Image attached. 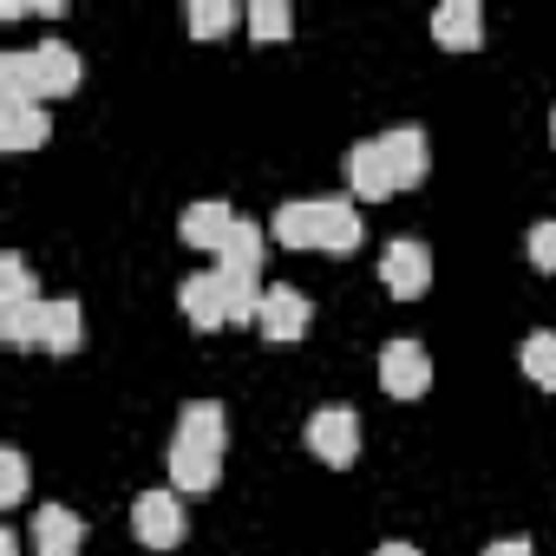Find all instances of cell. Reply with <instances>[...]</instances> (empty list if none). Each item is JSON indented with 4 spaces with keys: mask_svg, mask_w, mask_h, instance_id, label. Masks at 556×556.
Returning <instances> with one entry per match:
<instances>
[{
    "mask_svg": "<svg viewBox=\"0 0 556 556\" xmlns=\"http://www.w3.org/2000/svg\"><path fill=\"white\" fill-rule=\"evenodd\" d=\"M308 452H315L321 465L348 471V465L361 458V413H354V406H321V413L308 419Z\"/></svg>",
    "mask_w": 556,
    "mask_h": 556,
    "instance_id": "6da1fadb",
    "label": "cell"
},
{
    "mask_svg": "<svg viewBox=\"0 0 556 556\" xmlns=\"http://www.w3.org/2000/svg\"><path fill=\"white\" fill-rule=\"evenodd\" d=\"M380 282H387V295L419 302V295L432 289V249H426V242H413V236L387 242V255H380Z\"/></svg>",
    "mask_w": 556,
    "mask_h": 556,
    "instance_id": "7a4b0ae2",
    "label": "cell"
},
{
    "mask_svg": "<svg viewBox=\"0 0 556 556\" xmlns=\"http://www.w3.org/2000/svg\"><path fill=\"white\" fill-rule=\"evenodd\" d=\"M131 530H138L144 549H177L184 543V504H177V491H138Z\"/></svg>",
    "mask_w": 556,
    "mask_h": 556,
    "instance_id": "3957f363",
    "label": "cell"
},
{
    "mask_svg": "<svg viewBox=\"0 0 556 556\" xmlns=\"http://www.w3.org/2000/svg\"><path fill=\"white\" fill-rule=\"evenodd\" d=\"M380 387H387L393 400H419V393L432 387V354H426L419 341H387V348H380Z\"/></svg>",
    "mask_w": 556,
    "mask_h": 556,
    "instance_id": "277c9868",
    "label": "cell"
},
{
    "mask_svg": "<svg viewBox=\"0 0 556 556\" xmlns=\"http://www.w3.org/2000/svg\"><path fill=\"white\" fill-rule=\"evenodd\" d=\"M177 308H184V321H190L197 334H216V328H229V295H223V275H216V268L190 275V282L177 289Z\"/></svg>",
    "mask_w": 556,
    "mask_h": 556,
    "instance_id": "5b68a950",
    "label": "cell"
},
{
    "mask_svg": "<svg viewBox=\"0 0 556 556\" xmlns=\"http://www.w3.org/2000/svg\"><path fill=\"white\" fill-rule=\"evenodd\" d=\"M380 151H387L393 190H413V184H426V170H432V144H426V131H419V125H393V131L380 138Z\"/></svg>",
    "mask_w": 556,
    "mask_h": 556,
    "instance_id": "8992f818",
    "label": "cell"
},
{
    "mask_svg": "<svg viewBox=\"0 0 556 556\" xmlns=\"http://www.w3.org/2000/svg\"><path fill=\"white\" fill-rule=\"evenodd\" d=\"M308 295L302 289H262V315H255V328H262V341H302L308 334Z\"/></svg>",
    "mask_w": 556,
    "mask_h": 556,
    "instance_id": "52a82bcc",
    "label": "cell"
},
{
    "mask_svg": "<svg viewBox=\"0 0 556 556\" xmlns=\"http://www.w3.org/2000/svg\"><path fill=\"white\" fill-rule=\"evenodd\" d=\"M34 79H40V99H66V92H79V79H86L79 47H66V40H40V47H34Z\"/></svg>",
    "mask_w": 556,
    "mask_h": 556,
    "instance_id": "ba28073f",
    "label": "cell"
},
{
    "mask_svg": "<svg viewBox=\"0 0 556 556\" xmlns=\"http://www.w3.org/2000/svg\"><path fill=\"white\" fill-rule=\"evenodd\" d=\"M47 131H53V118H47V105H27V99H0V151H40L47 144Z\"/></svg>",
    "mask_w": 556,
    "mask_h": 556,
    "instance_id": "9c48e42d",
    "label": "cell"
},
{
    "mask_svg": "<svg viewBox=\"0 0 556 556\" xmlns=\"http://www.w3.org/2000/svg\"><path fill=\"white\" fill-rule=\"evenodd\" d=\"M34 549H40V556H79V549H86V523H79V510H66V504H40V510H34Z\"/></svg>",
    "mask_w": 556,
    "mask_h": 556,
    "instance_id": "30bf717a",
    "label": "cell"
},
{
    "mask_svg": "<svg viewBox=\"0 0 556 556\" xmlns=\"http://www.w3.org/2000/svg\"><path fill=\"white\" fill-rule=\"evenodd\" d=\"M236 223H242V216H236L229 203H216V197H210V203H190V210H184L177 236H184L190 249H210V255H223V242H229V229H236Z\"/></svg>",
    "mask_w": 556,
    "mask_h": 556,
    "instance_id": "8fae6325",
    "label": "cell"
},
{
    "mask_svg": "<svg viewBox=\"0 0 556 556\" xmlns=\"http://www.w3.org/2000/svg\"><path fill=\"white\" fill-rule=\"evenodd\" d=\"M432 40L452 47V53H471L484 40V8L478 0H445V8L432 14Z\"/></svg>",
    "mask_w": 556,
    "mask_h": 556,
    "instance_id": "7c38bea8",
    "label": "cell"
},
{
    "mask_svg": "<svg viewBox=\"0 0 556 556\" xmlns=\"http://www.w3.org/2000/svg\"><path fill=\"white\" fill-rule=\"evenodd\" d=\"M268 236L282 242V249H321V197L282 203V210H275V223H268Z\"/></svg>",
    "mask_w": 556,
    "mask_h": 556,
    "instance_id": "4fadbf2b",
    "label": "cell"
},
{
    "mask_svg": "<svg viewBox=\"0 0 556 556\" xmlns=\"http://www.w3.org/2000/svg\"><path fill=\"white\" fill-rule=\"evenodd\" d=\"M223 478V452H203L190 439H170V484L177 491H216Z\"/></svg>",
    "mask_w": 556,
    "mask_h": 556,
    "instance_id": "5bb4252c",
    "label": "cell"
},
{
    "mask_svg": "<svg viewBox=\"0 0 556 556\" xmlns=\"http://www.w3.org/2000/svg\"><path fill=\"white\" fill-rule=\"evenodd\" d=\"M348 184H354V197H367V203L393 197V170H387L380 138H367V144H354V151H348Z\"/></svg>",
    "mask_w": 556,
    "mask_h": 556,
    "instance_id": "9a60e30c",
    "label": "cell"
},
{
    "mask_svg": "<svg viewBox=\"0 0 556 556\" xmlns=\"http://www.w3.org/2000/svg\"><path fill=\"white\" fill-rule=\"evenodd\" d=\"M177 439H190V445H203V452H223V445H229L223 406H216V400H190V406L177 413Z\"/></svg>",
    "mask_w": 556,
    "mask_h": 556,
    "instance_id": "2e32d148",
    "label": "cell"
},
{
    "mask_svg": "<svg viewBox=\"0 0 556 556\" xmlns=\"http://www.w3.org/2000/svg\"><path fill=\"white\" fill-rule=\"evenodd\" d=\"M79 341H86L79 302H47V308H40V348H47V354H73Z\"/></svg>",
    "mask_w": 556,
    "mask_h": 556,
    "instance_id": "e0dca14e",
    "label": "cell"
},
{
    "mask_svg": "<svg viewBox=\"0 0 556 556\" xmlns=\"http://www.w3.org/2000/svg\"><path fill=\"white\" fill-rule=\"evenodd\" d=\"M216 268L223 275H242V282H262V229L255 223H236L229 242H223V255H216Z\"/></svg>",
    "mask_w": 556,
    "mask_h": 556,
    "instance_id": "ac0fdd59",
    "label": "cell"
},
{
    "mask_svg": "<svg viewBox=\"0 0 556 556\" xmlns=\"http://www.w3.org/2000/svg\"><path fill=\"white\" fill-rule=\"evenodd\" d=\"M321 249H328V255L361 249V210H354L348 197H321Z\"/></svg>",
    "mask_w": 556,
    "mask_h": 556,
    "instance_id": "d6986e66",
    "label": "cell"
},
{
    "mask_svg": "<svg viewBox=\"0 0 556 556\" xmlns=\"http://www.w3.org/2000/svg\"><path fill=\"white\" fill-rule=\"evenodd\" d=\"M0 99H27V105H40L34 47H8V53H0Z\"/></svg>",
    "mask_w": 556,
    "mask_h": 556,
    "instance_id": "ffe728a7",
    "label": "cell"
},
{
    "mask_svg": "<svg viewBox=\"0 0 556 556\" xmlns=\"http://www.w3.org/2000/svg\"><path fill=\"white\" fill-rule=\"evenodd\" d=\"M517 367H523L530 387H549V393H556V334H523Z\"/></svg>",
    "mask_w": 556,
    "mask_h": 556,
    "instance_id": "44dd1931",
    "label": "cell"
},
{
    "mask_svg": "<svg viewBox=\"0 0 556 556\" xmlns=\"http://www.w3.org/2000/svg\"><path fill=\"white\" fill-rule=\"evenodd\" d=\"M21 302H40L34 268H27V255H0V308H21Z\"/></svg>",
    "mask_w": 556,
    "mask_h": 556,
    "instance_id": "7402d4cb",
    "label": "cell"
},
{
    "mask_svg": "<svg viewBox=\"0 0 556 556\" xmlns=\"http://www.w3.org/2000/svg\"><path fill=\"white\" fill-rule=\"evenodd\" d=\"M236 21H249V14H236L229 0H190V34L197 40H223Z\"/></svg>",
    "mask_w": 556,
    "mask_h": 556,
    "instance_id": "603a6c76",
    "label": "cell"
},
{
    "mask_svg": "<svg viewBox=\"0 0 556 556\" xmlns=\"http://www.w3.org/2000/svg\"><path fill=\"white\" fill-rule=\"evenodd\" d=\"M40 308H47V302L0 308V341H8V348H40Z\"/></svg>",
    "mask_w": 556,
    "mask_h": 556,
    "instance_id": "cb8c5ba5",
    "label": "cell"
},
{
    "mask_svg": "<svg viewBox=\"0 0 556 556\" xmlns=\"http://www.w3.org/2000/svg\"><path fill=\"white\" fill-rule=\"evenodd\" d=\"M249 34H255V40H289V34H295L289 0H255V8H249Z\"/></svg>",
    "mask_w": 556,
    "mask_h": 556,
    "instance_id": "d4e9b609",
    "label": "cell"
},
{
    "mask_svg": "<svg viewBox=\"0 0 556 556\" xmlns=\"http://www.w3.org/2000/svg\"><path fill=\"white\" fill-rule=\"evenodd\" d=\"M27 497V452H0V504H21Z\"/></svg>",
    "mask_w": 556,
    "mask_h": 556,
    "instance_id": "484cf974",
    "label": "cell"
},
{
    "mask_svg": "<svg viewBox=\"0 0 556 556\" xmlns=\"http://www.w3.org/2000/svg\"><path fill=\"white\" fill-rule=\"evenodd\" d=\"M523 249H530V262H536V268H543V275H556V223H536V229H530V242H523Z\"/></svg>",
    "mask_w": 556,
    "mask_h": 556,
    "instance_id": "4316f807",
    "label": "cell"
},
{
    "mask_svg": "<svg viewBox=\"0 0 556 556\" xmlns=\"http://www.w3.org/2000/svg\"><path fill=\"white\" fill-rule=\"evenodd\" d=\"M484 556H536V549H530V543H523V536H497V543H491V549H484Z\"/></svg>",
    "mask_w": 556,
    "mask_h": 556,
    "instance_id": "83f0119b",
    "label": "cell"
},
{
    "mask_svg": "<svg viewBox=\"0 0 556 556\" xmlns=\"http://www.w3.org/2000/svg\"><path fill=\"white\" fill-rule=\"evenodd\" d=\"M0 556H27V549H21V536H14V530H0Z\"/></svg>",
    "mask_w": 556,
    "mask_h": 556,
    "instance_id": "f1b7e54d",
    "label": "cell"
},
{
    "mask_svg": "<svg viewBox=\"0 0 556 556\" xmlns=\"http://www.w3.org/2000/svg\"><path fill=\"white\" fill-rule=\"evenodd\" d=\"M374 556H419V549H413V543H380Z\"/></svg>",
    "mask_w": 556,
    "mask_h": 556,
    "instance_id": "f546056e",
    "label": "cell"
},
{
    "mask_svg": "<svg viewBox=\"0 0 556 556\" xmlns=\"http://www.w3.org/2000/svg\"><path fill=\"white\" fill-rule=\"evenodd\" d=\"M549 144H556V112H549Z\"/></svg>",
    "mask_w": 556,
    "mask_h": 556,
    "instance_id": "4dcf8cb0",
    "label": "cell"
}]
</instances>
